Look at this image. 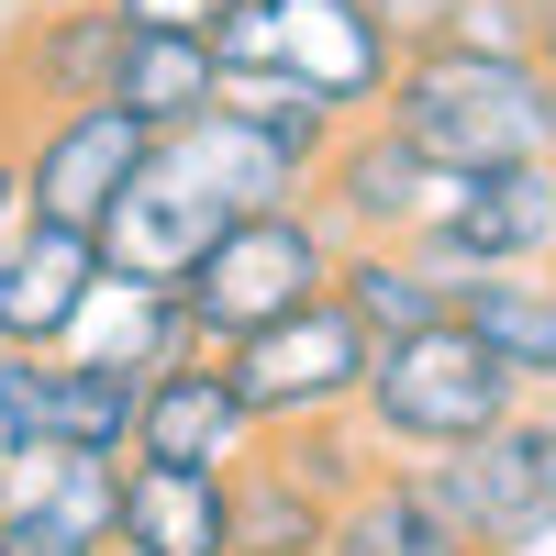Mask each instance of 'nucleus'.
Segmentation results:
<instances>
[{
	"instance_id": "obj_1",
	"label": "nucleus",
	"mask_w": 556,
	"mask_h": 556,
	"mask_svg": "<svg viewBox=\"0 0 556 556\" xmlns=\"http://www.w3.org/2000/svg\"><path fill=\"white\" fill-rule=\"evenodd\" d=\"M412 156L434 178H479V167H523L556 156V78L534 56H501V45H412L390 67V101H379Z\"/></svg>"
},
{
	"instance_id": "obj_2",
	"label": "nucleus",
	"mask_w": 556,
	"mask_h": 556,
	"mask_svg": "<svg viewBox=\"0 0 556 556\" xmlns=\"http://www.w3.org/2000/svg\"><path fill=\"white\" fill-rule=\"evenodd\" d=\"M212 67H267V78H301L323 112H379L390 101V67L401 45L379 34L367 0H235L212 12Z\"/></svg>"
},
{
	"instance_id": "obj_3",
	"label": "nucleus",
	"mask_w": 556,
	"mask_h": 556,
	"mask_svg": "<svg viewBox=\"0 0 556 556\" xmlns=\"http://www.w3.org/2000/svg\"><path fill=\"white\" fill-rule=\"evenodd\" d=\"M367 434H390V445H468V434H490L501 412L523 401V379L501 367L456 312H434V323H412V334H390L379 356H367Z\"/></svg>"
},
{
	"instance_id": "obj_4",
	"label": "nucleus",
	"mask_w": 556,
	"mask_h": 556,
	"mask_svg": "<svg viewBox=\"0 0 556 556\" xmlns=\"http://www.w3.org/2000/svg\"><path fill=\"white\" fill-rule=\"evenodd\" d=\"M323 290H334V235H323L301 201H267V212L223 223V235L201 245V267L178 278V312H190L201 345H245L256 323L301 312Z\"/></svg>"
},
{
	"instance_id": "obj_5",
	"label": "nucleus",
	"mask_w": 556,
	"mask_h": 556,
	"mask_svg": "<svg viewBox=\"0 0 556 556\" xmlns=\"http://www.w3.org/2000/svg\"><path fill=\"white\" fill-rule=\"evenodd\" d=\"M412 490H424L456 534H479V545H501V556L545 545V534H556V412H523V401H513L490 434L412 456Z\"/></svg>"
},
{
	"instance_id": "obj_6",
	"label": "nucleus",
	"mask_w": 556,
	"mask_h": 556,
	"mask_svg": "<svg viewBox=\"0 0 556 556\" xmlns=\"http://www.w3.org/2000/svg\"><path fill=\"white\" fill-rule=\"evenodd\" d=\"M367 356H379V323L345 290H323L301 312L256 323L245 345H223V379H235L245 424H312V412H345L367 390Z\"/></svg>"
},
{
	"instance_id": "obj_7",
	"label": "nucleus",
	"mask_w": 556,
	"mask_h": 556,
	"mask_svg": "<svg viewBox=\"0 0 556 556\" xmlns=\"http://www.w3.org/2000/svg\"><path fill=\"white\" fill-rule=\"evenodd\" d=\"M434 278H468V267H545L556 256V156L523 167H479V178H445L434 212L401 235Z\"/></svg>"
},
{
	"instance_id": "obj_8",
	"label": "nucleus",
	"mask_w": 556,
	"mask_h": 556,
	"mask_svg": "<svg viewBox=\"0 0 556 556\" xmlns=\"http://www.w3.org/2000/svg\"><path fill=\"white\" fill-rule=\"evenodd\" d=\"M123 34H134L123 0H56V12H23L12 34H0V89H12V123H0V134L23 146L34 123L101 101L112 67H123Z\"/></svg>"
},
{
	"instance_id": "obj_9",
	"label": "nucleus",
	"mask_w": 556,
	"mask_h": 556,
	"mask_svg": "<svg viewBox=\"0 0 556 556\" xmlns=\"http://www.w3.org/2000/svg\"><path fill=\"white\" fill-rule=\"evenodd\" d=\"M146 146H156V123L101 89V101H78V112L23 134V190H34L45 223H78V235H89V223L112 212V190L146 167Z\"/></svg>"
},
{
	"instance_id": "obj_10",
	"label": "nucleus",
	"mask_w": 556,
	"mask_h": 556,
	"mask_svg": "<svg viewBox=\"0 0 556 556\" xmlns=\"http://www.w3.org/2000/svg\"><path fill=\"white\" fill-rule=\"evenodd\" d=\"M301 190H323V212H334L356 245H401L412 223L434 212V190H445V178L412 156V134H401L390 112H356V123H334V146L312 156V178H301Z\"/></svg>"
},
{
	"instance_id": "obj_11",
	"label": "nucleus",
	"mask_w": 556,
	"mask_h": 556,
	"mask_svg": "<svg viewBox=\"0 0 556 556\" xmlns=\"http://www.w3.org/2000/svg\"><path fill=\"white\" fill-rule=\"evenodd\" d=\"M245 401L235 379H223V345H190V356H167L146 390H134V434L123 456H167V468H235L245 456Z\"/></svg>"
},
{
	"instance_id": "obj_12",
	"label": "nucleus",
	"mask_w": 556,
	"mask_h": 556,
	"mask_svg": "<svg viewBox=\"0 0 556 556\" xmlns=\"http://www.w3.org/2000/svg\"><path fill=\"white\" fill-rule=\"evenodd\" d=\"M112 490H123V456H101V445H67V434L0 445V523H45L67 545H112Z\"/></svg>"
},
{
	"instance_id": "obj_13",
	"label": "nucleus",
	"mask_w": 556,
	"mask_h": 556,
	"mask_svg": "<svg viewBox=\"0 0 556 556\" xmlns=\"http://www.w3.org/2000/svg\"><path fill=\"white\" fill-rule=\"evenodd\" d=\"M89 290H101V245L78 235V223H23L12 245H0V345H67Z\"/></svg>"
},
{
	"instance_id": "obj_14",
	"label": "nucleus",
	"mask_w": 556,
	"mask_h": 556,
	"mask_svg": "<svg viewBox=\"0 0 556 556\" xmlns=\"http://www.w3.org/2000/svg\"><path fill=\"white\" fill-rule=\"evenodd\" d=\"M112 545H123V556H235V545H223V468L123 456V490H112Z\"/></svg>"
},
{
	"instance_id": "obj_15",
	"label": "nucleus",
	"mask_w": 556,
	"mask_h": 556,
	"mask_svg": "<svg viewBox=\"0 0 556 556\" xmlns=\"http://www.w3.org/2000/svg\"><path fill=\"white\" fill-rule=\"evenodd\" d=\"M323 556H501V545L456 534L434 501L412 490V468H390V479H356V490L334 501V523H323Z\"/></svg>"
},
{
	"instance_id": "obj_16",
	"label": "nucleus",
	"mask_w": 556,
	"mask_h": 556,
	"mask_svg": "<svg viewBox=\"0 0 556 556\" xmlns=\"http://www.w3.org/2000/svg\"><path fill=\"white\" fill-rule=\"evenodd\" d=\"M445 312L468 323V334L513 367L523 390H556V290L545 278H501V267H468L445 278Z\"/></svg>"
},
{
	"instance_id": "obj_17",
	"label": "nucleus",
	"mask_w": 556,
	"mask_h": 556,
	"mask_svg": "<svg viewBox=\"0 0 556 556\" xmlns=\"http://www.w3.org/2000/svg\"><path fill=\"white\" fill-rule=\"evenodd\" d=\"M323 523H334V501H323L290 456H267V468H223V545L235 556H323Z\"/></svg>"
},
{
	"instance_id": "obj_18",
	"label": "nucleus",
	"mask_w": 556,
	"mask_h": 556,
	"mask_svg": "<svg viewBox=\"0 0 556 556\" xmlns=\"http://www.w3.org/2000/svg\"><path fill=\"white\" fill-rule=\"evenodd\" d=\"M112 101H134L146 123H190L212 101V34H190V23H134L123 34V67H112Z\"/></svg>"
},
{
	"instance_id": "obj_19",
	"label": "nucleus",
	"mask_w": 556,
	"mask_h": 556,
	"mask_svg": "<svg viewBox=\"0 0 556 556\" xmlns=\"http://www.w3.org/2000/svg\"><path fill=\"white\" fill-rule=\"evenodd\" d=\"M367 12H379V34H390L401 56H412V45H445V34H456V12H468V0H367Z\"/></svg>"
},
{
	"instance_id": "obj_20",
	"label": "nucleus",
	"mask_w": 556,
	"mask_h": 556,
	"mask_svg": "<svg viewBox=\"0 0 556 556\" xmlns=\"http://www.w3.org/2000/svg\"><path fill=\"white\" fill-rule=\"evenodd\" d=\"M34 223V190H23V146H0V245Z\"/></svg>"
},
{
	"instance_id": "obj_21",
	"label": "nucleus",
	"mask_w": 556,
	"mask_h": 556,
	"mask_svg": "<svg viewBox=\"0 0 556 556\" xmlns=\"http://www.w3.org/2000/svg\"><path fill=\"white\" fill-rule=\"evenodd\" d=\"M0 556H112V545H67V534H45V523H0Z\"/></svg>"
},
{
	"instance_id": "obj_22",
	"label": "nucleus",
	"mask_w": 556,
	"mask_h": 556,
	"mask_svg": "<svg viewBox=\"0 0 556 556\" xmlns=\"http://www.w3.org/2000/svg\"><path fill=\"white\" fill-rule=\"evenodd\" d=\"M134 23H190V34H212V12H235V0H123Z\"/></svg>"
},
{
	"instance_id": "obj_23",
	"label": "nucleus",
	"mask_w": 556,
	"mask_h": 556,
	"mask_svg": "<svg viewBox=\"0 0 556 556\" xmlns=\"http://www.w3.org/2000/svg\"><path fill=\"white\" fill-rule=\"evenodd\" d=\"M523 56L556 78V0H523Z\"/></svg>"
}]
</instances>
